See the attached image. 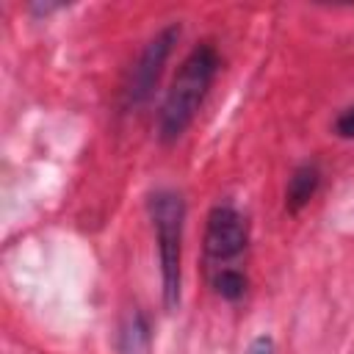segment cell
<instances>
[{"label":"cell","mask_w":354,"mask_h":354,"mask_svg":"<svg viewBox=\"0 0 354 354\" xmlns=\"http://www.w3.org/2000/svg\"><path fill=\"white\" fill-rule=\"evenodd\" d=\"M218 69V55L210 44H199L188 53L183 66L177 69L171 88L166 91V100L160 105L158 133L163 141H174L185 133V127L194 122L213 77Z\"/></svg>","instance_id":"cell-1"},{"label":"cell","mask_w":354,"mask_h":354,"mask_svg":"<svg viewBox=\"0 0 354 354\" xmlns=\"http://www.w3.org/2000/svg\"><path fill=\"white\" fill-rule=\"evenodd\" d=\"M149 213L158 235V254H160V274H163V296L166 304L174 307L180 299V241H183V199L174 191H155L149 199Z\"/></svg>","instance_id":"cell-2"},{"label":"cell","mask_w":354,"mask_h":354,"mask_svg":"<svg viewBox=\"0 0 354 354\" xmlns=\"http://www.w3.org/2000/svg\"><path fill=\"white\" fill-rule=\"evenodd\" d=\"M246 241H249L246 218L230 205L213 207L207 216V230H205V257L210 266V277L218 271L238 268L235 263L241 260Z\"/></svg>","instance_id":"cell-3"},{"label":"cell","mask_w":354,"mask_h":354,"mask_svg":"<svg viewBox=\"0 0 354 354\" xmlns=\"http://www.w3.org/2000/svg\"><path fill=\"white\" fill-rule=\"evenodd\" d=\"M177 36H180V28H166L163 33H158L147 44L141 61L133 69V80H130V88H127V100L133 105H141L152 94V88L158 83V75H160V66H163L166 55L171 53V44H174Z\"/></svg>","instance_id":"cell-4"},{"label":"cell","mask_w":354,"mask_h":354,"mask_svg":"<svg viewBox=\"0 0 354 354\" xmlns=\"http://www.w3.org/2000/svg\"><path fill=\"white\" fill-rule=\"evenodd\" d=\"M318 183H321L318 166H315V163H301V166L290 174V180H288V191H285V205H288V210L296 213L299 207H304V205L310 202V196L315 194Z\"/></svg>","instance_id":"cell-5"},{"label":"cell","mask_w":354,"mask_h":354,"mask_svg":"<svg viewBox=\"0 0 354 354\" xmlns=\"http://www.w3.org/2000/svg\"><path fill=\"white\" fill-rule=\"evenodd\" d=\"M213 279V288H216V293H221L224 299H241L243 296V290H246V277H243V271L241 268H230V271H218V274H213L210 277Z\"/></svg>","instance_id":"cell-6"},{"label":"cell","mask_w":354,"mask_h":354,"mask_svg":"<svg viewBox=\"0 0 354 354\" xmlns=\"http://www.w3.org/2000/svg\"><path fill=\"white\" fill-rule=\"evenodd\" d=\"M335 130H337V136H343V138H354V105L346 108V111L337 116Z\"/></svg>","instance_id":"cell-7"},{"label":"cell","mask_w":354,"mask_h":354,"mask_svg":"<svg viewBox=\"0 0 354 354\" xmlns=\"http://www.w3.org/2000/svg\"><path fill=\"white\" fill-rule=\"evenodd\" d=\"M246 354H274V343H271V337H257V340H252L249 343V348H246Z\"/></svg>","instance_id":"cell-8"}]
</instances>
